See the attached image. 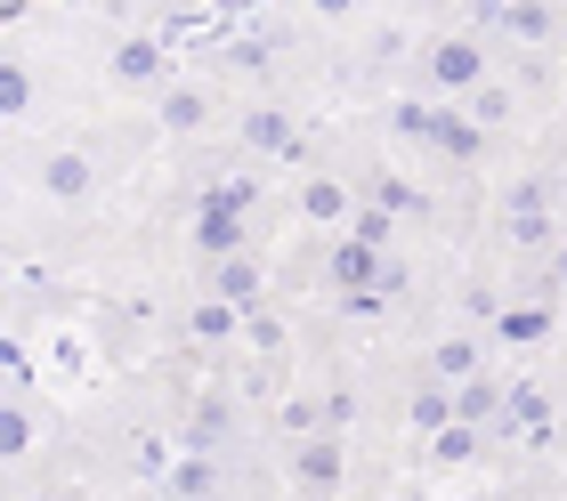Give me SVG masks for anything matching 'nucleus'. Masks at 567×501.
<instances>
[{"label":"nucleus","instance_id":"f257e3e1","mask_svg":"<svg viewBox=\"0 0 567 501\" xmlns=\"http://www.w3.org/2000/svg\"><path fill=\"white\" fill-rule=\"evenodd\" d=\"M495 58H503V41L471 33V24H446V33H414L405 41V82L414 90H471V82L495 73Z\"/></svg>","mask_w":567,"mask_h":501},{"label":"nucleus","instance_id":"f03ea898","mask_svg":"<svg viewBox=\"0 0 567 501\" xmlns=\"http://www.w3.org/2000/svg\"><path fill=\"white\" fill-rule=\"evenodd\" d=\"M49 437H58V413H49L41 380H33V364H24L9 340H0V461L41 453Z\"/></svg>","mask_w":567,"mask_h":501}]
</instances>
